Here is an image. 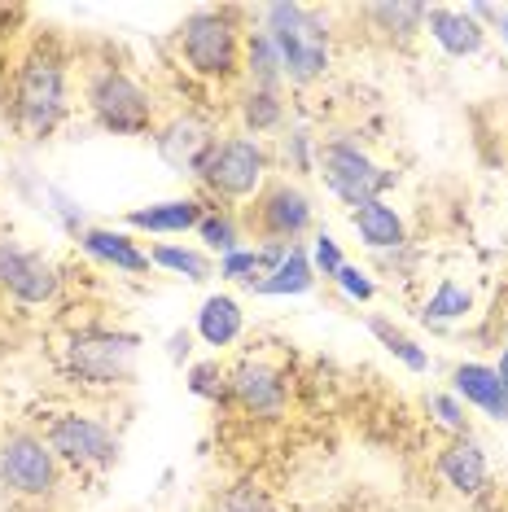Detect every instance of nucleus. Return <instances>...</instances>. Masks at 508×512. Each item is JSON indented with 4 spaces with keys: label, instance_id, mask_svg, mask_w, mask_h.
<instances>
[{
    "label": "nucleus",
    "instance_id": "nucleus-10",
    "mask_svg": "<svg viewBox=\"0 0 508 512\" xmlns=\"http://www.w3.org/2000/svg\"><path fill=\"white\" fill-rule=\"evenodd\" d=\"M136 337L123 333H79L66 346V368L88 386H127L136 372Z\"/></svg>",
    "mask_w": 508,
    "mask_h": 512
},
{
    "label": "nucleus",
    "instance_id": "nucleus-15",
    "mask_svg": "<svg viewBox=\"0 0 508 512\" xmlns=\"http://www.w3.org/2000/svg\"><path fill=\"white\" fill-rule=\"evenodd\" d=\"M425 31H430V40L447 57H478L487 49V27H482L469 9H456V5L425 9Z\"/></svg>",
    "mask_w": 508,
    "mask_h": 512
},
{
    "label": "nucleus",
    "instance_id": "nucleus-2",
    "mask_svg": "<svg viewBox=\"0 0 508 512\" xmlns=\"http://www.w3.org/2000/svg\"><path fill=\"white\" fill-rule=\"evenodd\" d=\"M259 31L272 40L276 57H281L285 84L307 88L316 79H325L333 62V31L325 14L307 5H290V0H276V5L259 9Z\"/></svg>",
    "mask_w": 508,
    "mask_h": 512
},
{
    "label": "nucleus",
    "instance_id": "nucleus-37",
    "mask_svg": "<svg viewBox=\"0 0 508 512\" xmlns=\"http://www.w3.org/2000/svg\"><path fill=\"white\" fill-rule=\"evenodd\" d=\"M5 92H9V57L0 53V101H5Z\"/></svg>",
    "mask_w": 508,
    "mask_h": 512
},
{
    "label": "nucleus",
    "instance_id": "nucleus-29",
    "mask_svg": "<svg viewBox=\"0 0 508 512\" xmlns=\"http://www.w3.org/2000/svg\"><path fill=\"white\" fill-rule=\"evenodd\" d=\"M189 390L198 394V399L215 403V407H233V399H228V368L219 364V359H202V364L189 368Z\"/></svg>",
    "mask_w": 508,
    "mask_h": 512
},
{
    "label": "nucleus",
    "instance_id": "nucleus-25",
    "mask_svg": "<svg viewBox=\"0 0 508 512\" xmlns=\"http://www.w3.org/2000/svg\"><path fill=\"white\" fill-rule=\"evenodd\" d=\"M241 75L250 79V88H268V92H281L285 88L281 57H276L272 40L263 36V31H246V57H241Z\"/></svg>",
    "mask_w": 508,
    "mask_h": 512
},
{
    "label": "nucleus",
    "instance_id": "nucleus-38",
    "mask_svg": "<svg viewBox=\"0 0 508 512\" xmlns=\"http://www.w3.org/2000/svg\"><path fill=\"white\" fill-rule=\"evenodd\" d=\"M500 31H504V40H508V9H504V14H500Z\"/></svg>",
    "mask_w": 508,
    "mask_h": 512
},
{
    "label": "nucleus",
    "instance_id": "nucleus-31",
    "mask_svg": "<svg viewBox=\"0 0 508 512\" xmlns=\"http://www.w3.org/2000/svg\"><path fill=\"white\" fill-rule=\"evenodd\" d=\"M425 407H430V416H434V421L443 425L452 438H469V416H465V403H460L456 394H430V399H425Z\"/></svg>",
    "mask_w": 508,
    "mask_h": 512
},
{
    "label": "nucleus",
    "instance_id": "nucleus-17",
    "mask_svg": "<svg viewBox=\"0 0 508 512\" xmlns=\"http://www.w3.org/2000/svg\"><path fill=\"white\" fill-rule=\"evenodd\" d=\"M202 215H206V202L193 193V197H167V202L136 206V211L123 215V224L136 232H149V237H180V232L198 228Z\"/></svg>",
    "mask_w": 508,
    "mask_h": 512
},
{
    "label": "nucleus",
    "instance_id": "nucleus-20",
    "mask_svg": "<svg viewBox=\"0 0 508 512\" xmlns=\"http://www.w3.org/2000/svg\"><path fill=\"white\" fill-rule=\"evenodd\" d=\"M425 9H430V5L386 0V5H368V9H364V18H368V27H373L386 44H395V49H408V44L425 31Z\"/></svg>",
    "mask_w": 508,
    "mask_h": 512
},
{
    "label": "nucleus",
    "instance_id": "nucleus-23",
    "mask_svg": "<svg viewBox=\"0 0 508 512\" xmlns=\"http://www.w3.org/2000/svg\"><path fill=\"white\" fill-rule=\"evenodd\" d=\"M149 263L163 267V272L180 276V281H211L215 276V259L206 250H193V246H176V241H158V246H149Z\"/></svg>",
    "mask_w": 508,
    "mask_h": 512
},
{
    "label": "nucleus",
    "instance_id": "nucleus-8",
    "mask_svg": "<svg viewBox=\"0 0 508 512\" xmlns=\"http://www.w3.org/2000/svg\"><path fill=\"white\" fill-rule=\"evenodd\" d=\"M316 171H320V180H325V189L333 197H342L351 211L364 202H377V197L399 180L395 171L373 162V154L360 149L355 141H320Z\"/></svg>",
    "mask_w": 508,
    "mask_h": 512
},
{
    "label": "nucleus",
    "instance_id": "nucleus-6",
    "mask_svg": "<svg viewBox=\"0 0 508 512\" xmlns=\"http://www.w3.org/2000/svg\"><path fill=\"white\" fill-rule=\"evenodd\" d=\"M272 171V154L263 141L254 136H224L215 145V154L206 158L202 176H198V197L206 206H233V202H250L254 193L268 184Z\"/></svg>",
    "mask_w": 508,
    "mask_h": 512
},
{
    "label": "nucleus",
    "instance_id": "nucleus-32",
    "mask_svg": "<svg viewBox=\"0 0 508 512\" xmlns=\"http://www.w3.org/2000/svg\"><path fill=\"white\" fill-rule=\"evenodd\" d=\"M285 162L298 171V176H307V171H316V154H320V141L303 127H294V132H285Z\"/></svg>",
    "mask_w": 508,
    "mask_h": 512
},
{
    "label": "nucleus",
    "instance_id": "nucleus-21",
    "mask_svg": "<svg viewBox=\"0 0 508 512\" xmlns=\"http://www.w3.org/2000/svg\"><path fill=\"white\" fill-rule=\"evenodd\" d=\"M241 329H246V311H241V302L233 294H211L202 302L198 311V337L206 346H215V351H224V346H233Z\"/></svg>",
    "mask_w": 508,
    "mask_h": 512
},
{
    "label": "nucleus",
    "instance_id": "nucleus-9",
    "mask_svg": "<svg viewBox=\"0 0 508 512\" xmlns=\"http://www.w3.org/2000/svg\"><path fill=\"white\" fill-rule=\"evenodd\" d=\"M44 442L53 447V456L62 460V469L71 473H106L119 460V434L101 421V416L88 412H62L53 416L49 429H44Z\"/></svg>",
    "mask_w": 508,
    "mask_h": 512
},
{
    "label": "nucleus",
    "instance_id": "nucleus-30",
    "mask_svg": "<svg viewBox=\"0 0 508 512\" xmlns=\"http://www.w3.org/2000/svg\"><path fill=\"white\" fill-rule=\"evenodd\" d=\"M215 272L224 276V281H233V285H246V289H254L268 276V267H263V254H259V246H241V250H233V254H224V259L215 263Z\"/></svg>",
    "mask_w": 508,
    "mask_h": 512
},
{
    "label": "nucleus",
    "instance_id": "nucleus-19",
    "mask_svg": "<svg viewBox=\"0 0 508 512\" xmlns=\"http://www.w3.org/2000/svg\"><path fill=\"white\" fill-rule=\"evenodd\" d=\"M351 224H355V232H360V241H364L368 250H399L403 241H408L403 215L386 202V197L355 206V211H351Z\"/></svg>",
    "mask_w": 508,
    "mask_h": 512
},
{
    "label": "nucleus",
    "instance_id": "nucleus-27",
    "mask_svg": "<svg viewBox=\"0 0 508 512\" xmlns=\"http://www.w3.org/2000/svg\"><path fill=\"white\" fill-rule=\"evenodd\" d=\"M473 311V289L469 285H460V281H438V289L430 298L421 302V320L425 324H434V329H447V324H460Z\"/></svg>",
    "mask_w": 508,
    "mask_h": 512
},
{
    "label": "nucleus",
    "instance_id": "nucleus-26",
    "mask_svg": "<svg viewBox=\"0 0 508 512\" xmlns=\"http://www.w3.org/2000/svg\"><path fill=\"white\" fill-rule=\"evenodd\" d=\"M237 119L246 127V136L259 141L263 132H276L285 123V101L281 92H268V88H246L237 101Z\"/></svg>",
    "mask_w": 508,
    "mask_h": 512
},
{
    "label": "nucleus",
    "instance_id": "nucleus-35",
    "mask_svg": "<svg viewBox=\"0 0 508 512\" xmlns=\"http://www.w3.org/2000/svg\"><path fill=\"white\" fill-rule=\"evenodd\" d=\"M184 355H189V333H171V359L180 364Z\"/></svg>",
    "mask_w": 508,
    "mask_h": 512
},
{
    "label": "nucleus",
    "instance_id": "nucleus-14",
    "mask_svg": "<svg viewBox=\"0 0 508 512\" xmlns=\"http://www.w3.org/2000/svg\"><path fill=\"white\" fill-rule=\"evenodd\" d=\"M75 241H79V250H84L88 259L106 263V267H114V272H123V276H145L149 267H154V263H149V250L127 228L88 224Z\"/></svg>",
    "mask_w": 508,
    "mask_h": 512
},
{
    "label": "nucleus",
    "instance_id": "nucleus-16",
    "mask_svg": "<svg viewBox=\"0 0 508 512\" xmlns=\"http://www.w3.org/2000/svg\"><path fill=\"white\" fill-rule=\"evenodd\" d=\"M434 469L456 495H465V499H478L491 486V464L473 438H452L443 451H438Z\"/></svg>",
    "mask_w": 508,
    "mask_h": 512
},
{
    "label": "nucleus",
    "instance_id": "nucleus-5",
    "mask_svg": "<svg viewBox=\"0 0 508 512\" xmlns=\"http://www.w3.org/2000/svg\"><path fill=\"white\" fill-rule=\"evenodd\" d=\"M0 491L22 508H49L66 491V469L36 429H9L0 442Z\"/></svg>",
    "mask_w": 508,
    "mask_h": 512
},
{
    "label": "nucleus",
    "instance_id": "nucleus-13",
    "mask_svg": "<svg viewBox=\"0 0 508 512\" xmlns=\"http://www.w3.org/2000/svg\"><path fill=\"white\" fill-rule=\"evenodd\" d=\"M228 399L246 416H281L285 412V377L268 359H241L228 368Z\"/></svg>",
    "mask_w": 508,
    "mask_h": 512
},
{
    "label": "nucleus",
    "instance_id": "nucleus-18",
    "mask_svg": "<svg viewBox=\"0 0 508 512\" xmlns=\"http://www.w3.org/2000/svg\"><path fill=\"white\" fill-rule=\"evenodd\" d=\"M452 394L465 407H478L491 421H508V390L500 386L491 364H456L452 372Z\"/></svg>",
    "mask_w": 508,
    "mask_h": 512
},
{
    "label": "nucleus",
    "instance_id": "nucleus-36",
    "mask_svg": "<svg viewBox=\"0 0 508 512\" xmlns=\"http://www.w3.org/2000/svg\"><path fill=\"white\" fill-rule=\"evenodd\" d=\"M495 377H500V386L508 390V342H504V351H500V364H495Z\"/></svg>",
    "mask_w": 508,
    "mask_h": 512
},
{
    "label": "nucleus",
    "instance_id": "nucleus-24",
    "mask_svg": "<svg viewBox=\"0 0 508 512\" xmlns=\"http://www.w3.org/2000/svg\"><path fill=\"white\" fill-rule=\"evenodd\" d=\"M193 232H198V241L206 246V254H219V259L246 246V228H241V215L233 211V206H206L202 224Z\"/></svg>",
    "mask_w": 508,
    "mask_h": 512
},
{
    "label": "nucleus",
    "instance_id": "nucleus-3",
    "mask_svg": "<svg viewBox=\"0 0 508 512\" xmlns=\"http://www.w3.org/2000/svg\"><path fill=\"white\" fill-rule=\"evenodd\" d=\"M241 9H193L176 27L180 62L198 79H228L241 75V57H246V31L237 27Z\"/></svg>",
    "mask_w": 508,
    "mask_h": 512
},
{
    "label": "nucleus",
    "instance_id": "nucleus-22",
    "mask_svg": "<svg viewBox=\"0 0 508 512\" xmlns=\"http://www.w3.org/2000/svg\"><path fill=\"white\" fill-rule=\"evenodd\" d=\"M307 289H316V267H311V254L303 246H290V254H285V259L276 263L259 285H254V294H259V298H298V294H307Z\"/></svg>",
    "mask_w": 508,
    "mask_h": 512
},
{
    "label": "nucleus",
    "instance_id": "nucleus-33",
    "mask_svg": "<svg viewBox=\"0 0 508 512\" xmlns=\"http://www.w3.org/2000/svg\"><path fill=\"white\" fill-rule=\"evenodd\" d=\"M311 267H316V276H329V281L346 267L338 241H333L329 232H316V237H311Z\"/></svg>",
    "mask_w": 508,
    "mask_h": 512
},
{
    "label": "nucleus",
    "instance_id": "nucleus-7",
    "mask_svg": "<svg viewBox=\"0 0 508 512\" xmlns=\"http://www.w3.org/2000/svg\"><path fill=\"white\" fill-rule=\"evenodd\" d=\"M241 228L259 246H298L316 228V206L294 180H268L241 211Z\"/></svg>",
    "mask_w": 508,
    "mask_h": 512
},
{
    "label": "nucleus",
    "instance_id": "nucleus-12",
    "mask_svg": "<svg viewBox=\"0 0 508 512\" xmlns=\"http://www.w3.org/2000/svg\"><path fill=\"white\" fill-rule=\"evenodd\" d=\"M0 289L9 298H18L22 307H44V302L57 298L62 276L40 250L18 246V241H0Z\"/></svg>",
    "mask_w": 508,
    "mask_h": 512
},
{
    "label": "nucleus",
    "instance_id": "nucleus-4",
    "mask_svg": "<svg viewBox=\"0 0 508 512\" xmlns=\"http://www.w3.org/2000/svg\"><path fill=\"white\" fill-rule=\"evenodd\" d=\"M84 106L92 114V123L114 136H145V132L154 136L158 127L154 92L114 62H101L84 75Z\"/></svg>",
    "mask_w": 508,
    "mask_h": 512
},
{
    "label": "nucleus",
    "instance_id": "nucleus-28",
    "mask_svg": "<svg viewBox=\"0 0 508 512\" xmlns=\"http://www.w3.org/2000/svg\"><path fill=\"white\" fill-rule=\"evenodd\" d=\"M368 333H373L377 342L386 346V351L395 355L403 368H412V372H425V368H430V355H425L421 346L412 342V337L403 333V329H395V324H390L386 316H368Z\"/></svg>",
    "mask_w": 508,
    "mask_h": 512
},
{
    "label": "nucleus",
    "instance_id": "nucleus-1",
    "mask_svg": "<svg viewBox=\"0 0 508 512\" xmlns=\"http://www.w3.org/2000/svg\"><path fill=\"white\" fill-rule=\"evenodd\" d=\"M5 114L27 141H44L71 114V75H66V57L49 40H36L9 71Z\"/></svg>",
    "mask_w": 508,
    "mask_h": 512
},
{
    "label": "nucleus",
    "instance_id": "nucleus-11",
    "mask_svg": "<svg viewBox=\"0 0 508 512\" xmlns=\"http://www.w3.org/2000/svg\"><path fill=\"white\" fill-rule=\"evenodd\" d=\"M215 145H219V132H215V123L202 119V114H171V119H163L154 127L158 158L189 180L202 176V167H206V158L215 154Z\"/></svg>",
    "mask_w": 508,
    "mask_h": 512
},
{
    "label": "nucleus",
    "instance_id": "nucleus-34",
    "mask_svg": "<svg viewBox=\"0 0 508 512\" xmlns=\"http://www.w3.org/2000/svg\"><path fill=\"white\" fill-rule=\"evenodd\" d=\"M333 285H338V289H342V294L351 298V302H373V298H377V285H373V276H368L364 267H351V263H346L342 272L333 276Z\"/></svg>",
    "mask_w": 508,
    "mask_h": 512
}]
</instances>
